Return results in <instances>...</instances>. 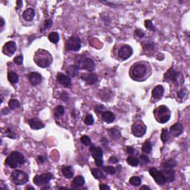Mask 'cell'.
<instances>
[{
	"label": "cell",
	"instance_id": "6da1fadb",
	"mask_svg": "<svg viewBox=\"0 0 190 190\" xmlns=\"http://www.w3.org/2000/svg\"><path fill=\"white\" fill-rule=\"evenodd\" d=\"M34 62L40 68L48 67L53 61V57L48 51L43 49H38L35 52Z\"/></svg>",
	"mask_w": 190,
	"mask_h": 190
},
{
	"label": "cell",
	"instance_id": "7a4b0ae2",
	"mask_svg": "<svg viewBox=\"0 0 190 190\" xmlns=\"http://www.w3.org/2000/svg\"><path fill=\"white\" fill-rule=\"evenodd\" d=\"M75 65L80 70H86L92 71L95 69V64L94 61L90 58L86 57L84 55H78L75 58Z\"/></svg>",
	"mask_w": 190,
	"mask_h": 190
},
{
	"label": "cell",
	"instance_id": "3957f363",
	"mask_svg": "<svg viewBox=\"0 0 190 190\" xmlns=\"http://www.w3.org/2000/svg\"><path fill=\"white\" fill-rule=\"evenodd\" d=\"M25 159L23 154L18 152H13L5 160V164L12 169H16L20 165L24 164Z\"/></svg>",
	"mask_w": 190,
	"mask_h": 190
},
{
	"label": "cell",
	"instance_id": "277c9868",
	"mask_svg": "<svg viewBox=\"0 0 190 190\" xmlns=\"http://www.w3.org/2000/svg\"><path fill=\"white\" fill-rule=\"evenodd\" d=\"M156 120L160 123H166L171 117V112L166 105H160L154 111Z\"/></svg>",
	"mask_w": 190,
	"mask_h": 190
},
{
	"label": "cell",
	"instance_id": "5b68a950",
	"mask_svg": "<svg viewBox=\"0 0 190 190\" xmlns=\"http://www.w3.org/2000/svg\"><path fill=\"white\" fill-rule=\"evenodd\" d=\"M163 77H164V80L172 82L177 85H182L184 82V78L182 73L181 72H177L172 67L170 68L166 71V73H165Z\"/></svg>",
	"mask_w": 190,
	"mask_h": 190
},
{
	"label": "cell",
	"instance_id": "8992f818",
	"mask_svg": "<svg viewBox=\"0 0 190 190\" xmlns=\"http://www.w3.org/2000/svg\"><path fill=\"white\" fill-rule=\"evenodd\" d=\"M146 67L144 64L141 62H138L133 65L132 67L130 69V76L131 78L135 80H138L140 79L145 77L146 73Z\"/></svg>",
	"mask_w": 190,
	"mask_h": 190
},
{
	"label": "cell",
	"instance_id": "52a82bcc",
	"mask_svg": "<svg viewBox=\"0 0 190 190\" xmlns=\"http://www.w3.org/2000/svg\"><path fill=\"white\" fill-rule=\"evenodd\" d=\"M11 179L16 185H23L28 181V175L23 171L15 170L12 172Z\"/></svg>",
	"mask_w": 190,
	"mask_h": 190
},
{
	"label": "cell",
	"instance_id": "ba28073f",
	"mask_svg": "<svg viewBox=\"0 0 190 190\" xmlns=\"http://www.w3.org/2000/svg\"><path fill=\"white\" fill-rule=\"evenodd\" d=\"M81 48V40L78 37L71 36L69 37L66 42V48L68 51H79Z\"/></svg>",
	"mask_w": 190,
	"mask_h": 190
},
{
	"label": "cell",
	"instance_id": "9c48e42d",
	"mask_svg": "<svg viewBox=\"0 0 190 190\" xmlns=\"http://www.w3.org/2000/svg\"><path fill=\"white\" fill-rule=\"evenodd\" d=\"M146 126L142 121H137L132 125L131 131L137 138H141L146 132Z\"/></svg>",
	"mask_w": 190,
	"mask_h": 190
},
{
	"label": "cell",
	"instance_id": "30bf717a",
	"mask_svg": "<svg viewBox=\"0 0 190 190\" xmlns=\"http://www.w3.org/2000/svg\"><path fill=\"white\" fill-rule=\"evenodd\" d=\"M54 178V175L50 172H45L43 174H40V175H36L34 177V184L37 186H42V185H45L48 183L50 182L51 180Z\"/></svg>",
	"mask_w": 190,
	"mask_h": 190
},
{
	"label": "cell",
	"instance_id": "8fae6325",
	"mask_svg": "<svg viewBox=\"0 0 190 190\" xmlns=\"http://www.w3.org/2000/svg\"><path fill=\"white\" fill-rule=\"evenodd\" d=\"M149 174L154 178L155 182L158 184L159 186H163L166 183L164 177H163V174H162L161 172L158 171L155 168H151L149 170Z\"/></svg>",
	"mask_w": 190,
	"mask_h": 190
},
{
	"label": "cell",
	"instance_id": "7c38bea8",
	"mask_svg": "<svg viewBox=\"0 0 190 190\" xmlns=\"http://www.w3.org/2000/svg\"><path fill=\"white\" fill-rule=\"evenodd\" d=\"M133 54V49L130 45H123L121 48H120L118 51V56L121 59L126 60V59H129L130 57Z\"/></svg>",
	"mask_w": 190,
	"mask_h": 190
},
{
	"label": "cell",
	"instance_id": "4fadbf2b",
	"mask_svg": "<svg viewBox=\"0 0 190 190\" xmlns=\"http://www.w3.org/2000/svg\"><path fill=\"white\" fill-rule=\"evenodd\" d=\"M16 50V45L15 42L10 41L6 42L2 48V52L7 56H12Z\"/></svg>",
	"mask_w": 190,
	"mask_h": 190
},
{
	"label": "cell",
	"instance_id": "5bb4252c",
	"mask_svg": "<svg viewBox=\"0 0 190 190\" xmlns=\"http://www.w3.org/2000/svg\"><path fill=\"white\" fill-rule=\"evenodd\" d=\"M81 79L88 85H94L98 81V77L94 73H84L81 75Z\"/></svg>",
	"mask_w": 190,
	"mask_h": 190
},
{
	"label": "cell",
	"instance_id": "9a60e30c",
	"mask_svg": "<svg viewBox=\"0 0 190 190\" xmlns=\"http://www.w3.org/2000/svg\"><path fill=\"white\" fill-rule=\"evenodd\" d=\"M160 172H161L166 182H172V181H174V177H175V172H174L172 168L163 169Z\"/></svg>",
	"mask_w": 190,
	"mask_h": 190
},
{
	"label": "cell",
	"instance_id": "2e32d148",
	"mask_svg": "<svg viewBox=\"0 0 190 190\" xmlns=\"http://www.w3.org/2000/svg\"><path fill=\"white\" fill-rule=\"evenodd\" d=\"M57 82L59 84H61L64 87H66V88H68V87L71 85V77L69 76L66 75L64 73H58L57 76Z\"/></svg>",
	"mask_w": 190,
	"mask_h": 190
},
{
	"label": "cell",
	"instance_id": "e0dca14e",
	"mask_svg": "<svg viewBox=\"0 0 190 190\" xmlns=\"http://www.w3.org/2000/svg\"><path fill=\"white\" fill-rule=\"evenodd\" d=\"M42 80V77L37 72H31L28 74V80L32 85H38Z\"/></svg>",
	"mask_w": 190,
	"mask_h": 190
},
{
	"label": "cell",
	"instance_id": "ac0fdd59",
	"mask_svg": "<svg viewBox=\"0 0 190 190\" xmlns=\"http://www.w3.org/2000/svg\"><path fill=\"white\" fill-rule=\"evenodd\" d=\"M183 131H184V126L180 123H175V124L173 125V126H172L171 127H170V134H171L173 137H174V138H177V137L181 135L183 133Z\"/></svg>",
	"mask_w": 190,
	"mask_h": 190
},
{
	"label": "cell",
	"instance_id": "d6986e66",
	"mask_svg": "<svg viewBox=\"0 0 190 190\" xmlns=\"http://www.w3.org/2000/svg\"><path fill=\"white\" fill-rule=\"evenodd\" d=\"M90 151L92 153V157L94 158V160H97V159H102V155H103V152H102V149L99 146H95L94 144L91 145L90 147Z\"/></svg>",
	"mask_w": 190,
	"mask_h": 190
},
{
	"label": "cell",
	"instance_id": "ffe728a7",
	"mask_svg": "<svg viewBox=\"0 0 190 190\" xmlns=\"http://www.w3.org/2000/svg\"><path fill=\"white\" fill-rule=\"evenodd\" d=\"M28 124L30 128L34 130H40L45 127V124L41 120L37 118L30 119L28 120Z\"/></svg>",
	"mask_w": 190,
	"mask_h": 190
},
{
	"label": "cell",
	"instance_id": "44dd1931",
	"mask_svg": "<svg viewBox=\"0 0 190 190\" xmlns=\"http://www.w3.org/2000/svg\"><path fill=\"white\" fill-rule=\"evenodd\" d=\"M163 93H164V88H163V85H156L152 91V98H154L155 100H160L163 97Z\"/></svg>",
	"mask_w": 190,
	"mask_h": 190
},
{
	"label": "cell",
	"instance_id": "7402d4cb",
	"mask_svg": "<svg viewBox=\"0 0 190 190\" xmlns=\"http://www.w3.org/2000/svg\"><path fill=\"white\" fill-rule=\"evenodd\" d=\"M84 184H85V179H84V177L81 175H79L73 178L71 184V187L73 189L80 188V187L83 186L84 185Z\"/></svg>",
	"mask_w": 190,
	"mask_h": 190
},
{
	"label": "cell",
	"instance_id": "603a6c76",
	"mask_svg": "<svg viewBox=\"0 0 190 190\" xmlns=\"http://www.w3.org/2000/svg\"><path fill=\"white\" fill-rule=\"evenodd\" d=\"M102 118L103 120V121H105V123H111L114 121L115 115L114 114L113 112H110V111H105L102 114Z\"/></svg>",
	"mask_w": 190,
	"mask_h": 190
},
{
	"label": "cell",
	"instance_id": "cb8c5ba5",
	"mask_svg": "<svg viewBox=\"0 0 190 190\" xmlns=\"http://www.w3.org/2000/svg\"><path fill=\"white\" fill-rule=\"evenodd\" d=\"M62 173L66 178L71 179L73 177V168L71 166H62Z\"/></svg>",
	"mask_w": 190,
	"mask_h": 190
},
{
	"label": "cell",
	"instance_id": "d4e9b609",
	"mask_svg": "<svg viewBox=\"0 0 190 190\" xmlns=\"http://www.w3.org/2000/svg\"><path fill=\"white\" fill-rule=\"evenodd\" d=\"M34 16H35V11L33 8H28L23 12V16L24 19L27 22H30L34 19Z\"/></svg>",
	"mask_w": 190,
	"mask_h": 190
},
{
	"label": "cell",
	"instance_id": "484cf974",
	"mask_svg": "<svg viewBox=\"0 0 190 190\" xmlns=\"http://www.w3.org/2000/svg\"><path fill=\"white\" fill-rule=\"evenodd\" d=\"M79 71H80V69L76 65H72V66H69L68 67L66 71H67L68 74L71 77H77L79 74Z\"/></svg>",
	"mask_w": 190,
	"mask_h": 190
},
{
	"label": "cell",
	"instance_id": "4316f807",
	"mask_svg": "<svg viewBox=\"0 0 190 190\" xmlns=\"http://www.w3.org/2000/svg\"><path fill=\"white\" fill-rule=\"evenodd\" d=\"M8 79L12 84H16L19 81V76L14 71H9L8 74Z\"/></svg>",
	"mask_w": 190,
	"mask_h": 190
},
{
	"label": "cell",
	"instance_id": "83f0119b",
	"mask_svg": "<svg viewBox=\"0 0 190 190\" xmlns=\"http://www.w3.org/2000/svg\"><path fill=\"white\" fill-rule=\"evenodd\" d=\"M65 113V109L62 105H57L54 110V117L56 118H59L60 117H62V115L64 114Z\"/></svg>",
	"mask_w": 190,
	"mask_h": 190
},
{
	"label": "cell",
	"instance_id": "f1b7e54d",
	"mask_svg": "<svg viewBox=\"0 0 190 190\" xmlns=\"http://www.w3.org/2000/svg\"><path fill=\"white\" fill-rule=\"evenodd\" d=\"M109 132L110 136L112 137V139L115 140V141H117V140L120 139V131H119L118 129H117L116 128H112L109 130Z\"/></svg>",
	"mask_w": 190,
	"mask_h": 190
},
{
	"label": "cell",
	"instance_id": "f546056e",
	"mask_svg": "<svg viewBox=\"0 0 190 190\" xmlns=\"http://www.w3.org/2000/svg\"><path fill=\"white\" fill-rule=\"evenodd\" d=\"M126 161H127V163H128L130 166H134V167L138 166V165H139V163H140V161H139V160L138 159V158H136V157H134V156H131V155H130V156H129L128 158H127V159H126Z\"/></svg>",
	"mask_w": 190,
	"mask_h": 190
},
{
	"label": "cell",
	"instance_id": "4dcf8cb0",
	"mask_svg": "<svg viewBox=\"0 0 190 190\" xmlns=\"http://www.w3.org/2000/svg\"><path fill=\"white\" fill-rule=\"evenodd\" d=\"M91 174L96 179H105V175L101 170L98 169H92Z\"/></svg>",
	"mask_w": 190,
	"mask_h": 190
},
{
	"label": "cell",
	"instance_id": "1f68e13d",
	"mask_svg": "<svg viewBox=\"0 0 190 190\" xmlns=\"http://www.w3.org/2000/svg\"><path fill=\"white\" fill-rule=\"evenodd\" d=\"M152 143L149 141H145L143 144L142 146V152L143 153L146 154H149L152 151Z\"/></svg>",
	"mask_w": 190,
	"mask_h": 190
},
{
	"label": "cell",
	"instance_id": "d6a6232c",
	"mask_svg": "<svg viewBox=\"0 0 190 190\" xmlns=\"http://www.w3.org/2000/svg\"><path fill=\"white\" fill-rule=\"evenodd\" d=\"M8 106H9L10 109L11 110H15L16 109H19L20 107V102H19V100L16 99H11L10 100V101L8 102Z\"/></svg>",
	"mask_w": 190,
	"mask_h": 190
},
{
	"label": "cell",
	"instance_id": "836d02e7",
	"mask_svg": "<svg viewBox=\"0 0 190 190\" xmlns=\"http://www.w3.org/2000/svg\"><path fill=\"white\" fill-rule=\"evenodd\" d=\"M48 40L52 43L57 44L59 40V34L57 32H51L48 35Z\"/></svg>",
	"mask_w": 190,
	"mask_h": 190
},
{
	"label": "cell",
	"instance_id": "e575fe53",
	"mask_svg": "<svg viewBox=\"0 0 190 190\" xmlns=\"http://www.w3.org/2000/svg\"><path fill=\"white\" fill-rule=\"evenodd\" d=\"M176 166V162L174 160H166L161 164V167L163 169H170V168H174Z\"/></svg>",
	"mask_w": 190,
	"mask_h": 190
},
{
	"label": "cell",
	"instance_id": "d590c367",
	"mask_svg": "<svg viewBox=\"0 0 190 190\" xmlns=\"http://www.w3.org/2000/svg\"><path fill=\"white\" fill-rule=\"evenodd\" d=\"M129 184L134 186H138L141 184V178L138 176H133L129 179Z\"/></svg>",
	"mask_w": 190,
	"mask_h": 190
},
{
	"label": "cell",
	"instance_id": "8d00e7d4",
	"mask_svg": "<svg viewBox=\"0 0 190 190\" xmlns=\"http://www.w3.org/2000/svg\"><path fill=\"white\" fill-rule=\"evenodd\" d=\"M169 137H170V132L168 131L166 129H163L162 130L161 136H160V138H161V141H163V143H166V141L169 139Z\"/></svg>",
	"mask_w": 190,
	"mask_h": 190
},
{
	"label": "cell",
	"instance_id": "74e56055",
	"mask_svg": "<svg viewBox=\"0 0 190 190\" xmlns=\"http://www.w3.org/2000/svg\"><path fill=\"white\" fill-rule=\"evenodd\" d=\"M80 141H81V143L83 145L86 146H90L91 144V138L87 135L82 136L81 138H80Z\"/></svg>",
	"mask_w": 190,
	"mask_h": 190
},
{
	"label": "cell",
	"instance_id": "f35d334b",
	"mask_svg": "<svg viewBox=\"0 0 190 190\" xmlns=\"http://www.w3.org/2000/svg\"><path fill=\"white\" fill-rule=\"evenodd\" d=\"M144 25H145V27L147 29H149V30H152V31H155V28L154 26L153 23H152V20L150 19H146L144 22Z\"/></svg>",
	"mask_w": 190,
	"mask_h": 190
},
{
	"label": "cell",
	"instance_id": "ab89813d",
	"mask_svg": "<svg viewBox=\"0 0 190 190\" xmlns=\"http://www.w3.org/2000/svg\"><path fill=\"white\" fill-rule=\"evenodd\" d=\"M84 123H85V125L87 126H91L93 123H94V117L91 114H87L86 117H85V120H84Z\"/></svg>",
	"mask_w": 190,
	"mask_h": 190
},
{
	"label": "cell",
	"instance_id": "60d3db41",
	"mask_svg": "<svg viewBox=\"0 0 190 190\" xmlns=\"http://www.w3.org/2000/svg\"><path fill=\"white\" fill-rule=\"evenodd\" d=\"M103 170L105 172L109 174H114L116 173V169L113 166H105V167H103Z\"/></svg>",
	"mask_w": 190,
	"mask_h": 190
},
{
	"label": "cell",
	"instance_id": "b9f144b4",
	"mask_svg": "<svg viewBox=\"0 0 190 190\" xmlns=\"http://www.w3.org/2000/svg\"><path fill=\"white\" fill-rule=\"evenodd\" d=\"M105 106L102 105H97V106H95V108H94V111H95L97 114H101L105 112Z\"/></svg>",
	"mask_w": 190,
	"mask_h": 190
},
{
	"label": "cell",
	"instance_id": "7bdbcfd3",
	"mask_svg": "<svg viewBox=\"0 0 190 190\" xmlns=\"http://www.w3.org/2000/svg\"><path fill=\"white\" fill-rule=\"evenodd\" d=\"M52 20L51 19H46V20L43 23V28H44V30H46V29H48L50 28L51 27V25H52Z\"/></svg>",
	"mask_w": 190,
	"mask_h": 190
},
{
	"label": "cell",
	"instance_id": "ee69618b",
	"mask_svg": "<svg viewBox=\"0 0 190 190\" xmlns=\"http://www.w3.org/2000/svg\"><path fill=\"white\" fill-rule=\"evenodd\" d=\"M13 62H14L16 65H22L23 63V57L22 56V55L16 57L13 59Z\"/></svg>",
	"mask_w": 190,
	"mask_h": 190
},
{
	"label": "cell",
	"instance_id": "f6af8a7d",
	"mask_svg": "<svg viewBox=\"0 0 190 190\" xmlns=\"http://www.w3.org/2000/svg\"><path fill=\"white\" fill-rule=\"evenodd\" d=\"M186 95V90L185 88H182L177 92V97L181 99H183Z\"/></svg>",
	"mask_w": 190,
	"mask_h": 190
},
{
	"label": "cell",
	"instance_id": "bcb514c9",
	"mask_svg": "<svg viewBox=\"0 0 190 190\" xmlns=\"http://www.w3.org/2000/svg\"><path fill=\"white\" fill-rule=\"evenodd\" d=\"M134 34H135L136 36H138V37H140V38H143V37H144V35H145L143 31L139 28L136 29L135 31H134Z\"/></svg>",
	"mask_w": 190,
	"mask_h": 190
},
{
	"label": "cell",
	"instance_id": "7dc6e473",
	"mask_svg": "<svg viewBox=\"0 0 190 190\" xmlns=\"http://www.w3.org/2000/svg\"><path fill=\"white\" fill-rule=\"evenodd\" d=\"M6 136L10 138H13V139H15L16 138V134L10 129H8L6 131Z\"/></svg>",
	"mask_w": 190,
	"mask_h": 190
},
{
	"label": "cell",
	"instance_id": "c3c4849f",
	"mask_svg": "<svg viewBox=\"0 0 190 190\" xmlns=\"http://www.w3.org/2000/svg\"><path fill=\"white\" fill-rule=\"evenodd\" d=\"M154 48H155V44L153 42H149V43H146L144 45V49L148 50V51L153 50Z\"/></svg>",
	"mask_w": 190,
	"mask_h": 190
},
{
	"label": "cell",
	"instance_id": "681fc988",
	"mask_svg": "<svg viewBox=\"0 0 190 190\" xmlns=\"http://www.w3.org/2000/svg\"><path fill=\"white\" fill-rule=\"evenodd\" d=\"M60 99L62 100V101H64V102H68L69 100V94L66 92H63L62 94H61L60 96Z\"/></svg>",
	"mask_w": 190,
	"mask_h": 190
},
{
	"label": "cell",
	"instance_id": "f907efd6",
	"mask_svg": "<svg viewBox=\"0 0 190 190\" xmlns=\"http://www.w3.org/2000/svg\"><path fill=\"white\" fill-rule=\"evenodd\" d=\"M140 158H141V160H142L144 163H149V157L147 156V155H141V157H140Z\"/></svg>",
	"mask_w": 190,
	"mask_h": 190
},
{
	"label": "cell",
	"instance_id": "816d5d0a",
	"mask_svg": "<svg viewBox=\"0 0 190 190\" xmlns=\"http://www.w3.org/2000/svg\"><path fill=\"white\" fill-rule=\"evenodd\" d=\"M117 162H118V159L115 157L112 156L109 158V163L114 164V163H117Z\"/></svg>",
	"mask_w": 190,
	"mask_h": 190
},
{
	"label": "cell",
	"instance_id": "f5cc1de1",
	"mask_svg": "<svg viewBox=\"0 0 190 190\" xmlns=\"http://www.w3.org/2000/svg\"><path fill=\"white\" fill-rule=\"evenodd\" d=\"M95 164L97 166H102L103 165V160L102 159H97V160H94Z\"/></svg>",
	"mask_w": 190,
	"mask_h": 190
},
{
	"label": "cell",
	"instance_id": "db71d44e",
	"mask_svg": "<svg viewBox=\"0 0 190 190\" xmlns=\"http://www.w3.org/2000/svg\"><path fill=\"white\" fill-rule=\"evenodd\" d=\"M126 151H127V152H128V153L129 154V155H132V154L134 153V149H133L132 147H131V146L127 147Z\"/></svg>",
	"mask_w": 190,
	"mask_h": 190
},
{
	"label": "cell",
	"instance_id": "11a10c76",
	"mask_svg": "<svg viewBox=\"0 0 190 190\" xmlns=\"http://www.w3.org/2000/svg\"><path fill=\"white\" fill-rule=\"evenodd\" d=\"M99 187L100 189H111L109 186L105 185V184H100Z\"/></svg>",
	"mask_w": 190,
	"mask_h": 190
},
{
	"label": "cell",
	"instance_id": "9f6ffc18",
	"mask_svg": "<svg viewBox=\"0 0 190 190\" xmlns=\"http://www.w3.org/2000/svg\"><path fill=\"white\" fill-rule=\"evenodd\" d=\"M23 1H21V0H18L16 1V5H17V8H20L21 7L23 6Z\"/></svg>",
	"mask_w": 190,
	"mask_h": 190
},
{
	"label": "cell",
	"instance_id": "6f0895ef",
	"mask_svg": "<svg viewBox=\"0 0 190 190\" xmlns=\"http://www.w3.org/2000/svg\"><path fill=\"white\" fill-rule=\"evenodd\" d=\"M2 114H7L10 113V110L8 109V108H5V109H2Z\"/></svg>",
	"mask_w": 190,
	"mask_h": 190
},
{
	"label": "cell",
	"instance_id": "680465c9",
	"mask_svg": "<svg viewBox=\"0 0 190 190\" xmlns=\"http://www.w3.org/2000/svg\"><path fill=\"white\" fill-rule=\"evenodd\" d=\"M102 3H104V4H106V5H110V7H115L114 6V3H111V2H105V1H102Z\"/></svg>",
	"mask_w": 190,
	"mask_h": 190
},
{
	"label": "cell",
	"instance_id": "91938a15",
	"mask_svg": "<svg viewBox=\"0 0 190 190\" xmlns=\"http://www.w3.org/2000/svg\"><path fill=\"white\" fill-rule=\"evenodd\" d=\"M38 160H40V163H43L44 162H45V160H44L43 157H42V156H39L38 157Z\"/></svg>",
	"mask_w": 190,
	"mask_h": 190
},
{
	"label": "cell",
	"instance_id": "94428289",
	"mask_svg": "<svg viewBox=\"0 0 190 190\" xmlns=\"http://www.w3.org/2000/svg\"><path fill=\"white\" fill-rule=\"evenodd\" d=\"M0 19H1V27L3 28L4 25H5V20H4V19L2 17L0 18Z\"/></svg>",
	"mask_w": 190,
	"mask_h": 190
},
{
	"label": "cell",
	"instance_id": "6125c7cd",
	"mask_svg": "<svg viewBox=\"0 0 190 190\" xmlns=\"http://www.w3.org/2000/svg\"><path fill=\"white\" fill-rule=\"evenodd\" d=\"M143 189L149 190L150 189V188H149V186H143L141 188V190H143Z\"/></svg>",
	"mask_w": 190,
	"mask_h": 190
},
{
	"label": "cell",
	"instance_id": "be15d7a7",
	"mask_svg": "<svg viewBox=\"0 0 190 190\" xmlns=\"http://www.w3.org/2000/svg\"><path fill=\"white\" fill-rule=\"evenodd\" d=\"M34 189V187H27V188H26V189Z\"/></svg>",
	"mask_w": 190,
	"mask_h": 190
},
{
	"label": "cell",
	"instance_id": "e7e4bbea",
	"mask_svg": "<svg viewBox=\"0 0 190 190\" xmlns=\"http://www.w3.org/2000/svg\"><path fill=\"white\" fill-rule=\"evenodd\" d=\"M59 189H68V188H67V187H60Z\"/></svg>",
	"mask_w": 190,
	"mask_h": 190
}]
</instances>
